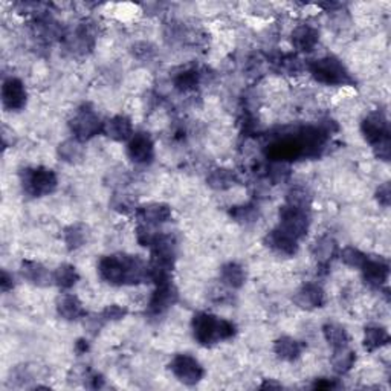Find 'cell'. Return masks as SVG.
<instances>
[{"label":"cell","mask_w":391,"mask_h":391,"mask_svg":"<svg viewBox=\"0 0 391 391\" xmlns=\"http://www.w3.org/2000/svg\"><path fill=\"white\" fill-rule=\"evenodd\" d=\"M98 274L112 286H135L149 281V266L128 254L106 256L98 263Z\"/></svg>","instance_id":"cell-1"},{"label":"cell","mask_w":391,"mask_h":391,"mask_svg":"<svg viewBox=\"0 0 391 391\" xmlns=\"http://www.w3.org/2000/svg\"><path fill=\"white\" fill-rule=\"evenodd\" d=\"M191 331L194 340L203 347H211L220 341H228L235 336L234 323L219 318L208 312H197L191 319Z\"/></svg>","instance_id":"cell-2"},{"label":"cell","mask_w":391,"mask_h":391,"mask_svg":"<svg viewBox=\"0 0 391 391\" xmlns=\"http://www.w3.org/2000/svg\"><path fill=\"white\" fill-rule=\"evenodd\" d=\"M309 72L313 80L326 86H353L355 80L346 65L340 58L327 56L309 63Z\"/></svg>","instance_id":"cell-3"},{"label":"cell","mask_w":391,"mask_h":391,"mask_svg":"<svg viewBox=\"0 0 391 391\" xmlns=\"http://www.w3.org/2000/svg\"><path fill=\"white\" fill-rule=\"evenodd\" d=\"M22 188L31 197L49 196L58 187V178L46 167H29L20 172Z\"/></svg>","instance_id":"cell-4"},{"label":"cell","mask_w":391,"mask_h":391,"mask_svg":"<svg viewBox=\"0 0 391 391\" xmlns=\"http://www.w3.org/2000/svg\"><path fill=\"white\" fill-rule=\"evenodd\" d=\"M69 128L74 135V140L80 142H86L97 135L103 133L104 122L99 118V115L94 110V107L89 104H83L76 109L74 117L69 121Z\"/></svg>","instance_id":"cell-5"},{"label":"cell","mask_w":391,"mask_h":391,"mask_svg":"<svg viewBox=\"0 0 391 391\" xmlns=\"http://www.w3.org/2000/svg\"><path fill=\"white\" fill-rule=\"evenodd\" d=\"M280 226L283 231H286L297 240L304 239L310 228V214L308 211L294 208V206L283 205L278 211Z\"/></svg>","instance_id":"cell-6"},{"label":"cell","mask_w":391,"mask_h":391,"mask_svg":"<svg viewBox=\"0 0 391 391\" xmlns=\"http://www.w3.org/2000/svg\"><path fill=\"white\" fill-rule=\"evenodd\" d=\"M170 370L179 382L185 385H196L205 376L202 364L191 355H176L170 363Z\"/></svg>","instance_id":"cell-7"},{"label":"cell","mask_w":391,"mask_h":391,"mask_svg":"<svg viewBox=\"0 0 391 391\" xmlns=\"http://www.w3.org/2000/svg\"><path fill=\"white\" fill-rule=\"evenodd\" d=\"M361 133L364 140L369 142L372 147L382 141L391 140L390 138V122L387 115L381 110L372 112L361 122Z\"/></svg>","instance_id":"cell-8"},{"label":"cell","mask_w":391,"mask_h":391,"mask_svg":"<svg viewBox=\"0 0 391 391\" xmlns=\"http://www.w3.org/2000/svg\"><path fill=\"white\" fill-rule=\"evenodd\" d=\"M178 300H179V292L172 281L164 283V285H158L147 304L149 317L156 318L164 315L168 309L173 308V306L178 303Z\"/></svg>","instance_id":"cell-9"},{"label":"cell","mask_w":391,"mask_h":391,"mask_svg":"<svg viewBox=\"0 0 391 391\" xmlns=\"http://www.w3.org/2000/svg\"><path fill=\"white\" fill-rule=\"evenodd\" d=\"M361 272L367 286L381 290L382 288L387 286V281L390 277V265L387 260L382 257L367 256V260L361 267Z\"/></svg>","instance_id":"cell-10"},{"label":"cell","mask_w":391,"mask_h":391,"mask_svg":"<svg viewBox=\"0 0 391 391\" xmlns=\"http://www.w3.org/2000/svg\"><path fill=\"white\" fill-rule=\"evenodd\" d=\"M127 156L138 165H147L155 159V142L149 133H135L127 142Z\"/></svg>","instance_id":"cell-11"},{"label":"cell","mask_w":391,"mask_h":391,"mask_svg":"<svg viewBox=\"0 0 391 391\" xmlns=\"http://www.w3.org/2000/svg\"><path fill=\"white\" fill-rule=\"evenodd\" d=\"M65 42H66L67 49H71L75 53H80V56L89 53L92 49H94L95 42H97V33H95L94 23H90V22L80 23V25L75 28L74 33L66 35Z\"/></svg>","instance_id":"cell-12"},{"label":"cell","mask_w":391,"mask_h":391,"mask_svg":"<svg viewBox=\"0 0 391 391\" xmlns=\"http://www.w3.org/2000/svg\"><path fill=\"white\" fill-rule=\"evenodd\" d=\"M28 94L22 80L10 76L2 84V103L6 110L19 112L26 106Z\"/></svg>","instance_id":"cell-13"},{"label":"cell","mask_w":391,"mask_h":391,"mask_svg":"<svg viewBox=\"0 0 391 391\" xmlns=\"http://www.w3.org/2000/svg\"><path fill=\"white\" fill-rule=\"evenodd\" d=\"M265 244L281 257H294L300 249L295 237L283 231L281 228H275L271 233H267L265 237Z\"/></svg>","instance_id":"cell-14"},{"label":"cell","mask_w":391,"mask_h":391,"mask_svg":"<svg viewBox=\"0 0 391 391\" xmlns=\"http://www.w3.org/2000/svg\"><path fill=\"white\" fill-rule=\"evenodd\" d=\"M294 301L298 308L306 310H313V309L324 308L327 297L324 289L317 285V283H306V285H303L297 290Z\"/></svg>","instance_id":"cell-15"},{"label":"cell","mask_w":391,"mask_h":391,"mask_svg":"<svg viewBox=\"0 0 391 391\" xmlns=\"http://www.w3.org/2000/svg\"><path fill=\"white\" fill-rule=\"evenodd\" d=\"M172 208L167 203H147L136 208V217L140 219V224L149 226H159L172 220Z\"/></svg>","instance_id":"cell-16"},{"label":"cell","mask_w":391,"mask_h":391,"mask_svg":"<svg viewBox=\"0 0 391 391\" xmlns=\"http://www.w3.org/2000/svg\"><path fill=\"white\" fill-rule=\"evenodd\" d=\"M312 257L317 260V263L323 269H327L333 260L340 254V247L332 235H321L312 243Z\"/></svg>","instance_id":"cell-17"},{"label":"cell","mask_w":391,"mask_h":391,"mask_svg":"<svg viewBox=\"0 0 391 391\" xmlns=\"http://www.w3.org/2000/svg\"><path fill=\"white\" fill-rule=\"evenodd\" d=\"M20 274L31 285L38 288H46L53 283V272H51L44 265L34 262V260H23Z\"/></svg>","instance_id":"cell-18"},{"label":"cell","mask_w":391,"mask_h":391,"mask_svg":"<svg viewBox=\"0 0 391 391\" xmlns=\"http://www.w3.org/2000/svg\"><path fill=\"white\" fill-rule=\"evenodd\" d=\"M103 133L117 142L130 141V138L135 135L132 121L126 115H117V117L107 119L104 122Z\"/></svg>","instance_id":"cell-19"},{"label":"cell","mask_w":391,"mask_h":391,"mask_svg":"<svg viewBox=\"0 0 391 391\" xmlns=\"http://www.w3.org/2000/svg\"><path fill=\"white\" fill-rule=\"evenodd\" d=\"M290 42L298 52H312L317 48L319 42V33L317 28L310 25H300L292 31L290 35Z\"/></svg>","instance_id":"cell-20"},{"label":"cell","mask_w":391,"mask_h":391,"mask_svg":"<svg viewBox=\"0 0 391 391\" xmlns=\"http://www.w3.org/2000/svg\"><path fill=\"white\" fill-rule=\"evenodd\" d=\"M57 313L66 321H76L86 317L80 298L74 294H65L57 300Z\"/></svg>","instance_id":"cell-21"},{"label":"cell","mask_w":391,"mask_h":391,"mask_svg":"<svg viewBox=\"0 0 391 391\" xmlns=\"http://www.w3.org/2000/svg\"><path fill=\"white\" fill-rule=\"evenodd\" d=\"M303 342L298 341L292 336H281L274 342V353L278 359L286 363H294L303 353Z\"/></svg>","instance_id":"cell-22"},{"label":"cell","mask_w":391,"mask_h":391,"mask_svg":"<svg viewBox=\"0 0 391 391\" xmlns=\"http://www.w3.org/2000/svg\"><path fill=\"white\" fill-rule=\"evenodd\" d=\"M237 183H239V176L234 170H229L225 167L214 168L206 176V185L216 191H226L237 185Z\"/></svg>","instance_id":"cell-23"},{"label":"cell","mask_w":391,"mask_h":391,"mask_svg":"<svg viewBox=\"0 0 391 391\" xmlns=\"http://www.w3.org/2000/svg\"><path fill=\"white\" fill-rule=\"evenodd\" d=\"M219 277L222 285L229 289H240L247 281V272L244 267L235 262H228L220 267Z\"/></svg>","instance_id":"cell-24"},{"label":"cell","mask_w":391,"mask_h":391,"mask_svg":"<svg viewBox=\"0 0 391 391\" xmlns=\"http://www.w3.org/2000/svg\"><path fill=\"white\" fill-rule=\"evenodd\" d=\"M89 237H90L89 226L84 224H72L65 228L63 231V240L69 251H75L84 247V244L89 242Z\"/></svg>","instance_id":"cell-25"},{"label":"cell","mask_w":391,"mask_h":391,"mask_svg":"<svg viewBox=\"0 0 391 391\" xmlns=\"http://www.w3.org/2000/svg\"><path fill=\"white\" fill-rule=\"evenodd\" d=\"M390 342V335L385 327L372 324L365 327L364 332V349L367 351H376L382 347H385Z\"/></svg>","instance_id":"cell-26"},{"label":"cell","mask_w":391,"mask_h":391,"mask_svg":"<svg viewBox=\"0 0 391 391\" xmlns=\"http://www.w3.org/2000/svg\"><path fill=\"white\" fill-rule=\"evenodd\" d=\"M356 353L349 346L333 349V353L331 358V364L333 367L335 373L346 374L355 367Z\"/></svg>","instance_id":"cell-27"},{"label":"cell","mask_w":391,"mask_h":391,"mask_svg":"<svg viewBox=\"0 0 391 391\" xmlns=\"http://www.w3.org/2000/svg\"><path fill=\"white\" fill-rule=\"evenodd\" d=\"M202 74L197 71V69L188 67L182 69L178 74L173 76V84L176 90L182 92V94H187V92L194 90L199 84H201Z\"/></svg>","instance_id":"cell-28"},{"label":"cell","mask_w":391,"mask_h":391,"mask_svg":"<svg viewBox=\"0 0 391 391\" xmlns=\"http://www.w3.org/2000/svg\"><path fill=\"white\" fill-rule=\"evenodd\" d=\"M229 216L235 222V224L249 226L254 225L256 222L260 219V210L256 203H243V205H235L229 210Z\"/></svg>","instance_id":"cell-29"},{"label":"cell","mask_w":391,"mask_h":391,"mask_svg":"<svg viewBox=\"0 0 391 391\" xmlns=\"http://www.w3.org/2000/svg\"><path fill=\"white\" fill-rule=\"evenodd\" d=\"M312 201H313V197H312L310 190L304 185L290 187L286 193V205L294 206V208H298V210L310 213Z\"/></svg>","instance_id":"cell-30"},{"label":"cell","mask_w":391,"mask_h":391,"mask_svg":"<svg viewBox=\"0 0 391 391\" xmlns=\"http://www.w3.org/2000/svg\"><path fill=\"white\" fill-rule=\"evenodd\" d=\"M80 280V275L76 272L75 266L72 265H60L56 271H53V285L60 289L67 290L76 285V281Z\"/></svg>","instance_id":"cell-31"},{"label":"cell","mask_w":391,"mask_h":391,"mask_svg":"<svg viewBox=\"0 0 391 391\" xmlns=\"http://www.w3.org/2000/svg\"><path fill=\"white\" fill-rule=\"evenodd\" d=\"M323 333H324L326 341L328 342V346H331L332 349L349 346L350 336L346 328H344L341 324L327 323L323 326Z\"/></svg>","instance_id":"cell-32"},{"label":"cell","mask_w":391,"mask_h":391,"mask_svg":"<svg viewBox=\"0 0 391 391\" xmlns=\"http://www.w3.org/2000/svg\"><path fill=\"white\" fill-rule=\"evenodd\" d=\"M58 156H60V159H63L65 163H69V164L80 163L84 156L81 142L76 140H69V141L61 142L58 145Z\"/></svg>","instance_id":"cell-33"},{"label":"cell","mask_w":391,"mask_h":391,"mask_svg":"<svg viewBox=\"0 0 391 391\" xmlns=\"http://www.w3.org/2000/svg\"><path fill=\"white\" fill-rule=\"evenodd\" d=\"M275 65L286 75H298L304 69L303 61L300 60V57L295 56V53H281V56L275 60Z\"/></svg>","instance_id":"cell-34"},{"label":"cell","mask_w":391,"mask_h":391,"mask_svg":"<svg viewBox=\"0 0 391 391\" xmlns=\"http://www.w3.org/2000/svg\"><path fill=\"white\" fill-rule=\"evenodd\" d=\"M338 256L344 265L349 267H353V269H361L364 262L367 260V254H364L363 251H359L358 248H353V247L344 248L342 251H340Z\"/></svg>","instance_id":"cell-35"},{"label":"cell","mask_w":391,"mask_h":391,"mask_svg":"<svg viewBox=\"0 0 391 391\" xmlns=\"http://www.w3.org/2000/svg\"><path fill=\"white\" fill-rule=\"evenodd\" d=\"M158 235H159V233L156 231L155 226L140 224L136 228V240L141 244V247L151 248V244L155 243Z\"/></svg>","instance_id":"cell-36"},{"label":"cell","mask_w":391,"mask_h":391,"mask_svg":"<svg viewBox=\"0 0 391 391\" xmlns=\"http://www.w3.org/2000/svg\"><path fill=\"white\" fill-rule=\"evenodd\" d=\"M110 205L113 206V210H117L118 213H130V211H136L135 208V202H133V199L130 197L128 194H115L113 199H112V202Z\"/></svg>","instance_id":"cell-37"},{"label":"cell","mask_w":391,"mask_h":391,"mask_svg":"<svg viewBox=\"0 0 391 391\" xmlns=\"http://www.w3.org/2000/svg\"><path fill=\"white\" fill-rule=\"evenodd\" d=\"M103 318L107 321H118L122 319L127 315V310L124 308H121L118 304H112V306H107V308L101 312Z\"/></svg>","instance_id":"cell-38"},{"label":"cell","mask_w":391,"mask_h":391,"mask_svg":"<svg viewBox=\"0 0 391 391\" xmlns=\"http://www.w3.org/2000/svg\"><path fill=\"white\" fill-rule=\"evenodd\" d=\"M342 384L338 379H332V378H318L313 381L312 388L313 390H338L341 388Z\"/></svg>","instance_id":"cell-39"},{"label":"cell","mask_w":391,"mask_h":391,"mask_svg":"<svg viewBox=\"0 0 391 391\" xmlns=\"http://www.w3.org/2000/svg\"><path fill=\"white\" fill-rule=\"evenodd\" d=\"M376 201H378L379 205L384 206V208H388L390 203H391V185H390V182H384L376 190Z\"/></svg>","instance_id":"cell-40"},{"label":"cell","mask_w":391,"mask_h":391,"mask_svg":"<svg viewBox=\"0 0 391 391\" xmlns=\"http://www.w3.org/2000/svg\"><path fill=\"white\" fill-rule=\"evenodd\" d=\"M84 385L92 390L101 388L104 385V378L101 373L98 372H90L86 374V379H84Z\"/></svg>","instance_id":"cell-41"},{"label":"cell","mask_w":391,"mask_h":391,"mask_svg":"<svg viewBox=\"0 0 391 391\" xmlns=\"http://www.w3.org/2000/svg\"><path fill=\"white\" fill-rule=\"evenodd\" d=\"M15 286V281H14V275L10 274L8 271H2V277H0V288H2V292H10Z\"/></svg>","instance_id":"cell-42"},{"label":"cell","mask_w":391,"mask_h":391,"mask_svg":"<svg viewBox=\"0 0 391 391\" xmlns=\"http://www.w3.org/2000/svg\"><path fill=\"white\" fill-rule=\"evenodd\" d=\"M75 351H76V355H84L86 353V351L89 350V342L86 341V340H78L75 342Z\"/></svg>","instance_id":"cell-43"},{"label":"cell","mask_w":391,"mask_h":391,"mask_svg":"<svg viewBox=\"0 0 391 391\" xmlns=\"http://www.w3.org/2000/svg\"><path fill=\"white\" fill-rule=\"evenodd\" d=\"M260 388H281V385L280 384H274V382H269V381H265Z\"/></svg>","instance_id":"cell-44"}]
</instances>
